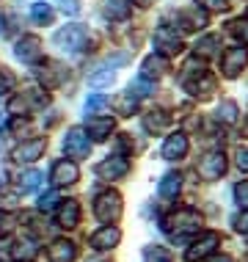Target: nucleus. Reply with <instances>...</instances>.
Instances as JSON below:
<instances>
[{
    "instance_id": "nucleus-1",
    "label": "nucleus",
    "mask_w": 248,
    "mask_h": 262,
    "mask_svg": "<svg viewBox=\"0 0 248 262\" xmlns=\"http://www.w3.org/2000/svg\"><path fill=\"white\" fill-rule=\"evenodd\" d=\"M182 86L190 97H196V100H210L212 94H215V77L207 72V67H204V61L198 58H190L185 63V75H182Z\"/></svg>"
},
{
    "instance_id": "nucleus-2",
    "label": "nucleus",
    "mask_w": 248,
    "mask_h": 262,
    "mask_svg": "<svg viewBox=\"0 0 248 262\" xmlns=\"http://www.w3.org/2000/svg\"><path fill=\"white\" fill-rule=\"evenodd\" d=\"M163 229H166L174 240L185 237V235H193V232L201 229V215H198L193 207H179V210H174L171 215H166Z\"/></svg>"
},
{
    "instance_id": "nucleus-3",
    "label": "nucleus",
    "mask_w": 248,
    "mask_h": 262,
    "mask_svg": "<svg viewBox=\"0 0 248 262\" xmlns=\"http://www.w3.org/2000/svg\"><path fill=\"white\" fill-rule=\"evenodd\" d=\"M53 41L63 53H83L88 47L91 36H88V31L83 25H66V28H61V31H55Z\"/></svg>"
},
{
    "instance_id": "nucleus-4",
    "label": "nucleus",
    "mask_w": 248,
    "mask_h": 262,
    "mask_svg": "<svg viewBox=\"0 0 248 262\" xmlns=\"http://www.w3.org/2000/svg\"><path fill=\"white\" fill-rule=\"evenodd\" d=\"M122 210H124V202H122V193H119V190H105V193H99L97 202H94V215L102 224H116L119 218H122Z\"/></svg>"
},
{
    "instance_id": "nucleus-5",
    "label": "nucleus",
    "mask_w": 248,
    "mask_h": 262,
    "mask_svg": "<svg viewBox=\"0 0 248 262\" xmlns=\"http://www.w3.org/2000/svg\"><path fill=\"white\" fill-rule=\"evenodd\" d=\"M63 152L72 160H83L88 158L91 152V141H88V130H80V127H72V130L63 136Z\"/></svg>"
},
{
    "instance_id": "nucleus-6",
    "label": "nucleus",
    "mask_w": 248,
    "mask_h": 262,
    "mask_svg": "<svg viewBox=\"0 0 248 262\" xmlns=\"http://www.w3.org/2000/svg\"><path fill=\"white\" fill-rule=\"evenodd\" d=\"M127 171H130V160L124 155H110L97 166V174L102 180H122V177H127Z\"/></svg>"
},
{
    "instance_id": "nucleus-7",
    "label": "nucleus",
    "mask_w": 248,
    "mask_h": 262,
    "mask_svg": "<svg viewBox=\"0 0 248 262\" xmlns=\"http://www.w3.org/2000/svg\"><path fill=\"white\" fill-rule=\"evenodd\" d=\"M66 67L63 63H58V61H44L41 67L36 69V77L41 83H44V89H58L63 80H66Z\"/></svg>"
},
{
    "instance_id": "nucleus-8",
    "label": "nucleus",
    "mask_w": 248,
    "mask_h": 262,
    "mask_svg": "<svg viewBox=\"0 0 248 262\" xmlns=\"http://www.w3.org/2000/svg\"><path fill=\"white\" fill-rule=\"evenodd\" d=\"M154 50L163 53V55H176L182 53V39L176 36V31H171L168 25L157 28V33H154Z\"/></svg>"
},
{
    "instance_id": "nucleus-9",
    "label": "nucleus",
    "mask_w": 248,
    "mask_h": 262,
    "mask_svg": "<svg viewBox=\"0 0 248 262\" xmlns=\"http://www.w3.org/2000/svg\"><path fill=\"white\" fill-rule=\"evenodd\" d=\"M248 63V53L245 47H229V50H223V58H221V69L226 77H237L243 72V67Z\"/></svg>"
},
{
    "instance_id": "nucleus-10",
    "label": "nucleus",
    "mask_w": 248,
    "mask_h": 262,
    "mask_svg": "<svg viewBox=\"0 0 248 262\" xmlns=\"http://www.w3.org/2000/svg\"><path fill=\"white\" fill-rule=\"evenodd\" d=\"M14 55L22 63H36L41 58V39L39 36H22L14 45Z\"/></svg>"
},
{
    "instance_id": "nucleus-11",
    "label": "nucleus",
    "mask_w": 248,
    "mask_h": 262,
    "mask_svg": "<svg viewBox=\"0 0 248 262\" xmlns=\"http://www.w3.org/2000/svg\"><path fill=\"white\" fill-rule=\"evenodd\" d=\"M221 243V237H218V232H207V235H201L196 240V243H190V249L185 251V257L190 262H196V259H204V257H210L212 251H215V246Z\"/></svg>"
},
{
    "instance_id": "nucleus-12",
    "label": "nucleus",
    "mask_w": 248,
    "mask_h": 262,
    "mask_svg": "<svg viewBox=\"0 0 248 262\" xmlns=\"http://www.w3.org/2000/svg\"><path fill=\"white\" fill-rule=\"evenodd\" d=\"M223 171H226V158L221 152H210L198 160V174H201L204 180H218Z\"/></svg>"
},
{
    "instance_id": "nucleus-13",
    "label": "nucleus",
    "mask_w": 248,
    "mask_h": 262,
    "mask_svg": "<svg viewBox=\"0 0 248 262\" xmlns=\"http://www.w3.org/2000/svg\"><path fill=\"white\" fill-rule=\"evenodd\" d=\"M119 240H122V232H119L113 224H105L102 229H97L94 235L88 237V243L94 246L97 251H108V249H113V246H119Z\"/></svg>"
},
{
    "instance_id": "nucleus-14",
    "label": "nucleus",
    "mask_w": 248,
    "mask_h": 262,
    "mask_svg": "<svg viewBox=\"0 0 248 262\" xmlns=\"http://www.w3.org/2000/svg\"><path fill=\"white\" fill-rule=\"evenodd\" d=\"M47 259H50V262H75V259H77V246H75V240H66V237L53 240V246L47 249Z\"/></svg>"
},
{
    "instance_id": "nucleus-15",
    "label": "nucleus",
    "mask_w": 248,
    "mask_h": 262,
    "mask_svg": "<svg viewBox=\"0 0 248 262\" xmlns=\"http://www.w3.org/2000/svg\"><path fill=\"white\" fill-rule=\"evenodd\" d=\"M176 23H179L182 31H201L204 25H207V14H204L198 6H193V9H182L174 14Z\"/></svg>"
},
{
    "instance_id": "nucleus-16",
    "label": "nucleus",
    "mask_w": 248,
    "mask_h": 262,
    "mask_svg": "<svg viewBox=\"0 0 248 262\" xmlns=\"http://www.w3.org/2000/svg\"><path fill=\"white\" fill-rule=\"evenodd\" d=\"M44 146H47L44 138L25 141V144H19L17 149H14V158H17L19 163H33V160H39L41 155H44Z\"/></svg>"
},
{
    "instance_id": "nucleus-17",
    "label": "nucleus",
    "mask_w": 248,
    "mask_h": 262,
    "mask_svg": "<svg viewBox=\"0 0 248 262\" xmlns=\"http://www.w3.org/2000/svg\"><path fill=\"white\" fill-rule=\"evenodd\" d=\"M188 155V136L185 133H174V136L166 138V144H163V158L166 160H179Z\"/></svg>"
},
{
    "instance_id": "nucleus-18",
    "label": "nucleus",
    "mask_w": 248,
    "mask_h": 262,
    "mask_svg": "<svg viewBox=\"0 0 248 262\" xmlns=\"http://www.w3.org/2000/svg\"><path fill=\"white\" fill-rule=\"evenodd\" d=\"M53 182L55 185H72V182H77V177H80V171H77L75 160H58L53 166Z\"/></svg>"
},
{
    "instance_id": "nucleus-19",
    "label": "nucleus",
    "mask_w": 248,
    "mask_h": 262,
    "mask_svg": "<svg viewBox=\"0 0 248 262\" xmlns=\"http://www.w3.org/2000/svg\"><path fill=\"white\" fill-rule=\"evenodd\" d=\"M86 130H88V136L91 138H97V141H105L113 133V119L110 116H99V113H94V116H88L86 119Z\"/></svg>"
},
{
    "instance_id": "nucleus-20",
    "label": "nucleus",
    "mask_w": 248,
    "mask_h": 262,
    "mask_svg": "<svg viewBox=\"0 0 248 262\" xmlns=\"http://www.w3.org/2000/svg\"><path fill=\"white\" fill-rule=\"evenodd\" d=\"M77 224H80V204H77L75 199L61 202V207H58V226H63V229H75Z\"/></svg>"
},
{
    "instance_id": "nucleus-21",
    "label": "nucleus",
    "mask_w": 248,
    "mask_h": 262,
    "mask_svg": "<svg viewBox=\"0 0 248 262\" xmlns=\"http://www.w3.org/2000/svg\"><path fill=\"white\" fill-rule=\"evenodd\" d=\"M166 69H168V61L163 58L160 53L146 55L144 63H141V75L149 77V80H157V77H163V75H166Z\"/></svg>"
},
{
    "instance_id": "nucleus-22",
    "label": "nucleus",
    "mask_w": 248,
    "mask_h": 262,
    "mask_svg": "<svg viewBox=\"0 0 248 262\" xmlns=\"http://www.w3.org/2000/svg\"><path fill=\"white\" fill-rule=\"evenodd\" d=\"M168 124H171V116L166 111H149L144 116V127L149 133H163Z\"/></svg>"
},
{
    "instance_id": "nucleus-23",
    "label": "nucleus",
    "mask_w": 248,
    "mask_h": 262,
    "mask_svg": "<svg viewBox=\"0 0 248 262\" xmlns=\"http://www.w3.org/2000/svg\"><path fill=\"white\" fill-rule=\"evenodd\" d=\"M179 188H182V177L179 174H166L160 180V196L163 199H176V193H179Z\"/></svg>"
},
{
    "instance_id": "nucleus-24",
    "label": "nucleus",
    "mask_w": 248,
    "mask_h": 262,
    "mask_svg": "<svg viewBox=\"0 0 248 262\" xmlns=\"http://www.w3.org/2000/svg\"><path fill=\"white\" fill-rule=\"evenodd\" d=\"M218 47H221V36H218V33H210V36L198 39V45H196V55L207 58V55H215V53H218Z\"/></svg>"
},
{
    "instance_id": "nucleus-25",
    "label": "nucleus",
    "mask_w": 248,
    "mask_h": 262,
    "mask_svg": "<svg viewBox=\"0 0 248 262\" xmlns=\"http://www.w3.org/2000/svg\"><path fill=\"white\" fill-rule=\"evenodd\" d=\"M105 14L110 19H127L130 17V0H108L105 3Z\"/></svg>"
},
{
    "instance_id": "nucleus-26",
    "label": "nucleus",
    "mask_w": 248,
    "mask_h": 262,
    "mask_svg": "<svg viewBox=\"0 0 248 262\" xmlns=\"http://www.w3.org/2000/svg\"><path fill=\"white\" fill-rule=\"evenodd\" d=\"M36 254H39V246L33 243V240H19V243H14V249H11L14 259H33Z\"/></svg>"
},
{
    "instance_id": "nucleus-27",
    "label": "nucleus",
    "mask_w": 248,
    "mask_h": 262,
    "mask_svg": "<svg viewBox=\"0 0 248 262\" xmlns=\"http://www.w3.org/2000/svg\"><path fill=\"white\" fill-rule=\"evenodd\" d=\"M215 119H218V122H223V124L237 122V102L223 100L221 105H218V111H215Z\"/></svg>"
},
{
    "instance_id": "nucleus-28",
    "label": "nucleus",
    "mask_w": 248,
    "mask_h": 262,
    "mask_svg": "<svg viewBox=\"0 0 248 262\" xmlns=\"http://www.w3.org/2000/svg\"><path fill=\"white\" fill-rule=\"evenodd\" d=\"M41 171H36V168H31V171H25L22 177H19V190L22 193H31V190H36L39 185H41Z\"/></svg>"
},
{
    "instance_id": "nucleus-29",
    "label": "nucleus",
    "mask_w": 248,
    "mask_h": 262,
    "mask_svg": "<svg viewBox=\"0 0 248 262\" xmlns=\"http://www.w3.org/2000/svg\"><path fill=\"white\" fill-rule=\"evenodd\" d=\"M136 105H138V97L132 94V91H124V94L116 100V111L122 113V116H132V111H136Z\"/></svg>"
},
{
    "instance_id": "nucleus-30",
    "label": "nucleus",
    "mask_w": 248,
    "mask_h": 262,
    "mask_svg": "<svg viewBox=\"0 0 248 262\" xmlns=\"http://www.w3.org/2000/svg\"><path fill=\"white\" fill-rule=\"evenodd\" d=\"M86 111L88 113H108L110 111V100L105 94H91L86 100Z\"/></svg>"
},
{
    "instance_id": "nucleus-31",
    "label": "nucleus",
    "mask_w": 248,
    "mask_h": 262,
    "mask_svg": "<svg viewBox=\"0 0 248 262\" xmlns=\"http://www.w3.org/2000/svg\"><path fill=\"white\" fill-rule=\"evenodd\" d=\"M31 17H33V23L47 25V23H53V9H50L47 3H33L31 6Z\"/></svg>"
},
{
    "instance_id": "nucleus-32",
    "label": "nucleus",
    "mask_w": 248,
    "mask_h": 262,
    "mask_svg": "<svg viewBox=\"0 0 248 262\" xmlns=\"http://www.w3.org/2000/svg\"><path fill=\"white\" fill-rule=\"evenodd\" d=\"M113 80H116L113 69H102V72H97V75L88 77V86H91V89H105V86H110Z\"/></svg>"
},
{
    "instance_id": "nucleus-33",
    "label": "nucleus",
    "mask_w": 248,
    "mask_h": 262,
    "mask_svg": "<svg viewBox=\"0 0 248 262\" xmlns=\"http://www.w3.org/2000/svg\"><path fill=\"white\" fill-rule=\"evenodd\" d=\"M22 100L28 102V108H44L47 105V94L44 91H39V89H28V91H22Z\"/></svg>"
},
{
    "instance_id": "nucleus-34",
    "label": "nucleus",
    "mask_w": 248,
    "mask_h": 262,
    "mask_svg": "<svg viewBox=\"0 0 248 262\" xmlns=\"http://www.w3.org/2000/svg\"><path fill=\"white\" fill-rule=\"evenodd\" d=\"M130 91H132L136 97H146V94H152V91H154V86H152V80H149V77L141 75L138 80L130 83Z\"/></svg>"
},
{
    "instance_id": "nucleus-35",
    "label": "nucleus",
    "mask_w": 248,
    "mask_h": 262,
    "mask_svg": "<svg viewBox=\"0 0 248 262\" xmlns=\"http://www.w3.org/2000/svg\"><path fill=\"white\" fill-rule=\"evenodd\" d=\"M14 226H17V215H14V212H3V210H0V237H6Z\"/></svg>"
},
{
    "instance_id": "nucleus-36",
    "label": "nucleus",
    "mask_w": 248,
    "mask_h": 262,
    "mask_svg": "<svg viewBox=\"0 0 248 262\" xmlns=\"http://www.w3.org/2000/svg\"><path fill=\"white\" fill-rule=\"evenodd\" d=\"M58 202H61V199H58V193H55V190H47V193H41V196H39V210H41V212H47V210H53Z\"/></svg>"
},
{
    "instance_id": "nucleus-37",
    "label": "nucleus",
    "mask_w": 248,
    "mask_h": 262,
    "mask_svg": "<svg viewBox=\"0 0 248 262\" xmlns=\"http://www.w3.org/2000/svg\"><path fill=\"white\" fill-rule=\"evenodd\" d=\"M14 86H17L14 75H11V72H6V69H0V97H3V94H11Z\"/></svg>"
},
{
    "instance_id": "nucleus-38",
    "label": "nucleus",
    "mask_w": 248,
    "mask_h": 262,
    "mask_svg": "<svg viewBox=\"0 0 248 262\" xmlns=\"http://www.w3.org/2000/svg\"><path fill=\"white\" fill-rule=\"evenodd\" d=\"M235 202L243 210H248V180H243V182H237V185H235Z\"/></svg>"
},
{
    "instance_id": "nucleus-39",
    "label": "nucleus",
    "mask_w": 248,
    "mask_h": 262,
    "mask_svg": "<svg viewBox=\"0 0 248 262\" xmlns=\"http://www.w3.org/2000/svg\"><path fill=\"white\" fill-rule=\"evenodd\" d=\"M232 33H235L243 45H248V19H235V23H232Z\"/></svg>"
},
{
    "instance_id": "nucleus-40",
    "label": "nucleus",
    "mask_w": 248,
    "mask_h": 262,
    "mask_svg": "<svg viewBox=\"0 0 248 262\" xmlns=\"http://www.w3.org/2000/svg\"><path fill=\"white\" fill-rule=\"evenodd\" d=\"M144 262H171V257H168L163 249H146Z\"/></svg>"
},
{
    "instance_id": "nucleus-41",
    "label": "nucleus",
    "mask_w": 248,
    "mask_h": 262,
    "mask_svg": "<svg viewBox=\"0 0 248 262\" xmlns=\"http://www.w3.org/2000/svg\"><path fill=\"white\" fill-rule=\"evenodd\" d=\"M196 6H201V9H212V11H226V9H229V0H196Z\"/></svg>"
},
{
    "instance_id": "nucleus-42",
    "label": "nucleus",
    "mask_w": 248,
    "mask_h": 262,
    "mask_svg": "<svg viewBox=\"0 0 248 262\" xmlns=\"http://www.w3.org/2000/svg\"><path fill=\"white\" fill-rule=\"evenodd\" d=\"M235 160H237V168H240V171H248V146H240Z\"/></svg>"
},
{
    "instance_id": "nucleus-43",
    "label": "nucleus",
    "mask_w": 248,
    "mask_h": 262,
    "mask_svg": "<svg viewBox=\"0 0 248 262\" xmlns=\"http://www.w3.org/2000/svg\"><path fill=\"white\" fill-rule=\"evenodd\" d=\"M235 229L243 232V235L248 232V212H245V215H240V218H235Z\"/></svg>"
},
{
    "instance_id": "nucleus-44",
    "label": "nucleus",
    "mask_w": 248,
    "mask_h": 262,
    "mask_svg": "<svg viewBox=\"0 0 248 262\" xmlns=\"http://www.w3.org/2000/svg\"><path fill=\"white\" fill-rule=\"evenodd\" d=\"M61 11H66V14H77L75 0H61Z\"/></svg>"
},
{
    "instance_id": "nucleus-45",
    "label": "nucleus",
    "mask_w": 248,
    "mask_h": 262,
    "mask_svg": "<svg viewBox=\"0 0 248 262\" xmlns=\"http://www.w3.org/2000/svg\"><path fill=\"white\" fill-rule=\"evenodd\" d=\"M207 262H232V257H226V254H215V257H210Z\"/></svg>"
},
{
    "instance_id": "nucleus-46",
    "label": "nucleus",
    "mask_w": 248,
    "mask_h": 262,
    "mask_svg": "<svg viewBox=\"0 0 248 262\" xmlns=\"http://www.w3.org/2000/svg\"><path fill=\"white\" fill-rule=\"evenodd\" d=\"M136 3L141 6V9H146V6H152V3H154V0H136Z\"/></svg>"
}]
</instances>
